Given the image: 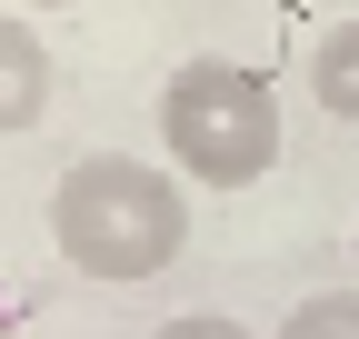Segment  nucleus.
<instances>
[{
	"label": "nucleus",
	"mask_w": 359,
	"mask_h": 339,
	"mask_svg": "<svg viewBox=\"0 0 359 339\" xmlns=\"http://www.w3.org/2000/svg\"><path fill=\"white\" fill-rule=\"evenodd\" d=\"M50 240H60V260L80 279H160L180 260V240H190V200H180L170 170L150 160H130V150H90L60 170V190H50Z\"/></svg>",
	"instance_id": "1"
},
{
	"label": "nucleus",
	"mask_w": 359,
	"mask_h": 339,
	"mask_svg": "<svg viewBox=\"0 0 359 339\" xmlns=\"http://www.w3.org/2000/svg\"><path fill=\"white\" fill-rule=\"evenodd\" d=\"M160 140L210 190H250L280 170V100L240 60H180L160 80Z\"/></svg>",
	"instance_id": "2"
},
{
	"label": "nucleus",
	"mask_w": 359,
	"mask_h": 339,
	"mask_svg": "<svg viewBox=\"0 0 359 339\" xmlns=\"http://www.w3.org/2000/svg\"><path fill=\"white\" fill-rule=\"evenodd\" d=\"M40 110H50V50H40V30L0 11V140L40 130Z\"/></svg>",
	"instance_id": "3"
},
{
	"label": "nucleus",
	"mask_w": 359,
	"mask_h": 339,
	"mask_svg": "<svg viewBox=\"0 0 359 339\" xmlns=\"http://www.w3.org/2000/svg\"><path fill=\"white\" fill-rule=\"evenodd\" d=\"M309 90L330 120H359V20H330L320 50H309Z\"/></svg>",
	"instance_id": "4"
},
{
	"label": "nucleus",
	"mask_w": 359,
	"mask_h": 339,
	"mask_svg": "<svg viewBox=\"0 0 359 339\" xmlns=\"http://www.w3.org/2000/svg\"><path fill=\"white\" fill-rule=\"evenodd\" d=\"M280 339H359V289H320L280 319Z\"/></svg>",
	"instance_id": "5"
},
{
	"label": "nucleus",
	"mask_w": 359,
	"mask_h": 339,
	"mask_svg": "<svg viewBox=\"0 0 359 339\" xmlns=\"http://www.w3.org/2000/svg\"><path fill=\"white\" fill-rule=\"evenodd\" d=\"M150 339H250V329L219 319V310H190V319H170V329H150Z\"/></svg>",
	"instance_id": "6"
},
{
	"label": "nucleus",
	"mask_w": 359,
	"mask_h": 339,
	"mask_svg": "<svg viewBox=\"0 0 359 339\" xmlns=\"http://www.w3.org/2000/svg\"><path fill=\"white\" fill-rule=\"evenodd\" d=\"M11 11H70V0H11Z\"/></svg>",
	"instance_id": "7"
},
{
	"label": "nucleus",
	"mask_w": 359,
	"mask_h": 339,
	"mask_svg": "<svg viewBox=\"0 0 359 339\" xmlns=\"http://www.w3.org/2000/svg\"><path fill=\"white\" fill-rule=\"evenodd\" d=\"M0 339H11V329H0Z\"/></svg>",
	"instance_id": "8"
},
{
	"label": "nucleus",
	"mask_w": 359,
	"mask_h": 339,
	"mask_svg": "<svg viewBox=\"0 0 359 339\" xmlns=\"http://www.w3.org/2000/svg\"><path fill=\"white\" fill-rule=\"evenodd\" d=\"M349 240H359V230H349Z\"/></svg>",
	"instance_id": "9"
}]
</instances>
